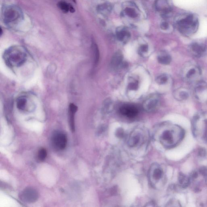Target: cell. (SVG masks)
Instances as JSON below:
<instances>
[{
    "instance_id": "6da1fadb",
    "label": "cell",
    "mask_w": 207,
    "mask_h": 207,
    "mask_svg": "<svg viewBox=\"0 0 207 207\" xmlns=\"http://www.w3.org/2000/svg\"><path fill=\"white\" fill-rule=\"evenodd\" d=\"M175 27L183 35L191 36L198 30L199 22L197 17L192 13H184L177 15L174 18Z\"/></svg>"
},
{
    "instance_id": "7a4b0ae2",
    "label": "cell",
    "mask_w": 207,
    "mask_h": 207,
    "mask_svg": "<svg viewBox=\"0 0 207 207\" xmlns=\"http://www.w3.org/2000/svg\"><path fill=\"white\" fill-rule=\"evenodd\" d=\"M3 58L7 66L10 67H18L26 62L28 54L24 47L13 46L6 50L3 53Z\"/></svg>"
},
{
    "instance_id": "3957f363",
    "label": "cell",
    "mask_w": 207,
    "mask_h": 207,
    "mask_svg": "<svg viewBox=\"0 0 207 207\" xmlns=\"http://www.w3.org/2000/svg\"><path fill=\"white\" fill-rule=\"evenodd\" d=\"M176 127L164 124L154 129L153 136L166 148H170L175 145V130Z\"/></svg>"
},
{
    "instance_id": "277c9868",
    "label": "cell",
    "mask_w": 207,
    "mask_h": 207,
    "mask_svg": "<svg viewBox=\"0 0 207 207\" xmlns=\"http://www.w3.org/2000/svg\"><path fill=\"white\" fill-rule=\"evenodd\" d=\"M202 71L199 66L194 63H187L182 70V78L187 83H193L199 81Z\"/></svg>"
},
{
    "instance_id": "5b68a950",
    "label": "cell",
    "mask_w": 207,
    "mask_h": 207,
    "mask_svg": "<svg viewBox=\"0 0 207 207\" xmlns=\"http://www.w3.org/2000/svg\"><path fill=\"white\" fill-rule=\"evenodd\" d=\"M164 175V172L160 165L157 163H153L151 165L148 171V177L152 187L155 189L160 187Z\"/></svg>"
},
{
    "instance_id": "8992f818",
    "label": "cell",
    "mask_w": 207,
    "mask_h": 207,
    "mask_svg": "<svg viewBox=\"0 0 207 207\" xmlns=\"http://www.w3.org/2000/svg\"><path fill=\"white\" fill-rule=\"evenodd\" d=\"M148 132L140 128L134 129L130 133L128 139V146L136 147L142 145L148 139Z\"/></svg>"
},
{
    "instance_id": "52a82bcc",
    "label": "cell",
    "mask_w": 207,
    "mask_h": 207,
    "mask_svg": "<svg viewBox=\"0 0 207 207\" xmlns=\"http://www.w3.org/2000/svg\"><path fill=\"white\" fill-rule=\"evenodd\" d=\"M22 13L18 8L15 7H7L3 14V19L7 24H13L21 20Z\"/></svg>"
},
{
    "instance_id": "ba28073f",
    "label": "cell",
    "mask_w": 207,
    "mask_h": 207,
    "mask_svg": "<svg viewBox=\"0 0 207 207\" xmlns=\"http://www.w3.org/2000/svg\"><path fill=\"white\" fill-rule=\"evenodd\" d=\"M67 135L62 132H55L51 138L52 147L57 151L64 150L67 146Z\"/></svg>"
},
{
    "instance_id": "9c48e42d",
    "label": "cell",
    "mask_w": 207,
    "mask_h": 207,
    "mask_svg": "<svg viewBox=\"0 0 207 207\" xmlns=\"http://www.w3.org/2000/svg\"><path fill=\"white\" fill-rule=\"evenodd\" d=\"M16 106L20 111L30 112L35 108V104L28 96L26 95L19 96L16 100Z\"/></svg>"
},
{
    "instance_id": "30bf717a",
    "label": "cell",
    "mask_w": 207,
    "mask_h": 207,
    "mask_svg": "<svg viewBox=\"0 0 207 207\" xmlns=\"http://www.w3.org/2000/svg\"><path fill=\"white\" fill-rule=\"evenodd\" d=\"M155 8L157 11L164 18L169 17L172 8L169 0H156Z\"/></svg>"
},
{
    "instance_id": "8fae6325",
    "label": "cell",
    "mask_w": 207,
    "mask_h": 207,
    "mask_svg": "<svg viewBox=\"0 0 207 207\" xmlns=\"http://www.w3.org/2000/svg\"><path fill=\"white\" fill-rule=\"evenodd\" d=\"M38 198V192L33 188H27L19 194V198L25 203H34L37 200Z\"/></svg>"
},
{
    "instance_id": "7c38bea8",
    "label": "cell",
    "mask_w": 207,
    "mask_h": 207,
    "mask_svg": "<svg viewBox=\"0 0 207 207\" xmlns=\"http://www.w3.org/2000/svg\"><path fill=\"white\" fill-rule=\"evenodd\" d=\"M160 101L158 96L153 95L148 97L144 101L143 107L146 111L152 112L157 110L159 107Z\"/></svg>"
},
{
    "instance_id": "4fadbf2b",
    "label": "cell",
    "mask_w": 207,
    "mask_h": 207,
    "mask_svg": "<svg viewBox=\"0 0 207 207\" xmlns=\"http://www.w3.org/2000/svg\"><path fill=\"white\" fill-rule=\"evenodd\" d=\"M123 14L130 18L134 19L137 18L140 15V12L134 3L128 2L123 5Z\"/></svg>"
},
{
    "instance_id": "5bb4252c",
    "label": "cell",
    "mask_w": 207,
    "mask_h": 207,
    "mask_svg": "<svg viewBox=\"0 0 207 207\" xmlns=\"http://www.w3.org/2000/svg\"><path fill=\"white\" fill-rule=\"evenodd\" d=\"M206 50V46L204 44L199 42L193 43L189 47L190 53L197 58L204 56Z\"/></svg>"
},
{
    "instance_id": "9a60e30c",
    "label": "cell",
    "mask_w": 207,
    "mask_h": 207,
    "mask_svg": "<svg viewBox=\"0 0 207 207\" xmlns=\"http://www.w3.org/2000/svg\"><path fill=\"white\" fill-rule=\"evenodd\" d=\"M120 113L123 116L128 118H134L139 114V109L134 105L131 104H125L120 108Z\"/></svg>"
},
{
    "instance_id": "2e32d148",
    "label": "cell",
    "mask_w": 207,
    "mask_h": 207,
    "mask_svg": "<svg viewBox=\"0 0 207 207\" xmlns=\"http://www.w3.org/2000/svg\"><path fill=\"white\" fill-rule=\"evenodd\" d=\"M116 34L118 40L124 43L128 42L131 37L130 32L126 27H118L116 29Z\"/></svg>"
},
{
    "instance_id": "e0dca14e",
    "label": "cell",
    "mask_w": 207,
    "mask_h": 207,
    "mask_svg": "<svg viewBox=\"0 0 207 207\" xmlns=\"http://www.w3.org/2000/svg\"><path fill=\"white\" fill-rule=\"evenodd\" d=\"M123 56L121 52H116L112 58L111 66L113 69L117 70L123 66Z\"/></svg>"
},
{
    "instance_id": "ac0fdd59",
    "label": "cell",
    "mask_w": 207,
    "mask_h": 207,
    "mask_svg": "<svg viewBox=\"0 0 207 207\" xmlns=\"http://www.w3.org/2000/svg\"><path fill=\"white\" fill-rule=\"evenodd\" d=\"M78 108L77 106L74 104L71 103L69 106V122L70 128L72 132L75 131V114L77 112Z\"/></svg>"
},
{
    "instance_id": "d6986e66",
    "label": "cell",
    "mask_w": 207,
    "mask_h": 207,
    "mask_svg": "<svg viewBox=\"0 0 207 207\" xmlns=\"http://www.w3.org/2000/svg\"><path fill=\"white\" fill-rule=\"evenodd\" d=\"M113 7L109 3H104L100 5L97 8V11L101 15L104 16H107L111 13Z\"/></svg>"
},
{
    "instance_id": "ffe728a7",
    "label": "cell",
    "mask_w": 207,
    "mask_h": 207,
    "mask_svg": "<svg viewBox=\"0 0 207 207\" xmlns=\"http://www.w3.org/2000/svg\"><path fill=\"white\" fill-rule=\"evenodd\" d=\"M157 59L159 63L163 65H168L172 61V58L167 52H160L158 55Z\"/></svg>"
},
{
    "instance_id": "44dd1931",
    "label": "cell",
    "mask_w": 207,
    "mask_h": 207,
    "mask_svg": "<svg viewBox=\"0 0 207 207\" xmlns=\"http://www.w3.org/2000/svg\"><path fill=\"white\" fill-rule=\"evenodd\" d=\"M57 6L64 13H67L68 12L73 13L75 12V9L72 5L65 1H61L58 2Z\"/></svg>"
},
{
    "instance_id": "7402d4cb",
    "label": "cell",
    "mask_w": 207,
    "mask_h": 207,
    "mask_svg": "<svg viewBox=\"0 0 207 207\" xmlns=\"http://www.w3.org/2000/svg\"><path fill=\"white\" fill-rule=\"evenodd\" d=\"M175 98L178 100L181 101L187 99L189 97V92L183 88H180L174 92Z\"/></svg>"
},
{
    "instance_id": "603a6c76",
    "label": "cell",
    "mask_w": 207,
    "mask_h": 207,
    "mask_svg": "<svg viewBox=\"0 0 207 207\" xmlns=\"http://www.w3.org/2000/svg\"><path fill=\"white\" fill-rule=\"evenodd\" d=\"M178 180L180 185L183 188L188 187L189 184V178L182 173H179L178 175Z\"/></svg>"
},
{
    "instance_id": "cb8c5ba5",
    "label": "cell",
    "mask_w": 207,
    "mask_h": 207,
    "mask_svg": "<svg viewBox=\"0 0 207 207\" xmlns=\"http://www.w3.org/2000/svg\"><path fill=\"white\" fill-rule=\"evenodd\" d=\"M169 80V77L166 74H162L158 76L156 79V81L157 84L160 85H164L167 84Z\"/></svg>"
},
{
    "instance_id": "d4e9b609",
    "label": "cell",
    "mask_w": 207,
    "mask_h": 207,
    "mask_svg": "<svg viewBox=\"0 0 207 207\" xmlns=\"http://www.w3.org/2000/svg\"><path fill=\"white\" fill-rule=\"evenodd\" d=\"M47 151L46 148H40L38 151L37 158L38 160L40 161H43L46 159L47 156Z\"/></svg>"
},
{
    "instance_id": "484cf974",
    "label": "cell",
    "mask_w": 207,
    "mask_h": 207,
    "mask_svg": "<svg viewBox=\"0 0 207 207\" xmlns=\"http://www.w3.org/2000/svg\"><path fill=\"white\" fill-rule=\"evenodd\" d=\"M148 46L147 44H142L139 47L138 52L140 56H144L148 53Z\"/></svg>"
},
{
    "instance_id": "4316f807",
    "label": "cell",
    "mask_w": 207,
    "mask_h": 207,
    "mask_svg": "<svg viewBox=\"0 0 207 207\" xmlns=\"http://www.w3.org/2000/svg\"><path fill=\"white\" fill-rule=\"evenodd\" d=\"M139 82L137 80H135L129 82L128 85V88L130 90H136L139 88Z\"/></svg>"
},
{
    "instance_id": "83f0119b",
    "label": "cell",
    "mask_w": 207,
    "mask_h": 207,
    "mask_svg": "<svg viewBox=\"0 0 207 207\" xmlns=\"http://www.w3.org/2000/svg\"><path fill=\"white\" fill-rule=\"evenodd\" d=\"M113 107V103L111 100L107 99L105 100L103 104V109L106 112L109 111L111 110V108Z\"/></svg>"
},
{
    "instance_id": "f1b7e54d",
    "label": "cell",
    "mask_w": 207,
    "mask_h": 207,
    "mask_svg": "<svg viewBox=\"0 0 207 207\" xmlns=\"http://www.w3.org/2000/svg\"><path fill=\"white\" fill-rule=\"evenodd\" d=\"M92 48L95 54V63H97V62H98L99 59V53L98 49L95 43L92 44Z\"/></svg>"
},
{
    "instance_id": "f546056e",
    "label": "cell",
    "mask_w": 207,
    "mask_h": 207,
    "mask_svg": "<svg viewBox=\"0 0 207 207\" xmlns=\"http://www.w3.org/2000/svg\"><path fill=\"white\" fill-rule=\"evenodd\" d=\"M199 172L203 177H207V167L203 166L199 169Z\"/></svg>"
},
{
    "instance_id": "4dcf8cb0",
    "label": "cell",
    "mask_w": 207,
    "mask_h": 207,
    "mask_svg": "<svg viewBox=\"0 0 207 207\" xmlns=\"http://www.w3.org/2000/svg\"><path fill=\"white\" fill-rule=\"evenodd\" d=\"M198 155L201 157H204L206 154V151L204 148H201L199 149L198 151Z\"/></svg>"
},
{
    "instance_id": "1f68e13d",
    "label": "cell",
    "mask_w": 207,
    "mask_h": 207,
    "mask_svg": "<svg viewBox=\"0 0 207 207\" xmlns=\"http://www.w3.org/2000/svg\"><path fill=\"white\" fill-rule=\"evenodd\" d=\"M169 27V25L168 22H165V21L162 22L161 24V28L163 30H166L168 29Z\"/></svg>"
},
{
    "instance_id": "d6a6232c",
    "label": "cell",
    "mask_w": 207,
    "mask_h": 207,
    "mask_svg": "<svg viewBox=\"0 0 207 207\" xmlns=\"http://www.w3.org/2000/svg\"><path fill=\"white\" fill-rule=\"evenodd\" d=\"M198 177V173L196 171H193L190 174V178L193 179H196Z\"/></svg>"
},
{
    "instance_id": "836d02e7",
    "label": "cell",
    "mask_w": 207,
    "mask_h": 207,
    "mask_svg": "<svg viewBox=\"0 0 207 207\" xmlns=\"http://www.w3.org/2000/svg\"><path fill=\"white\" fill-rule=\"evenodd\" d=\"M205 139L207 140V119L205 120Z\"/></svg>"
},
{
    "instance_id": "e575fe53",
    "label": "cell",
    "mask_w": 207,
    "mask_h": 207,
    "mask_svg": "<svg viewBox=\"0 0 207 207\" xmlns=\"http://www.w3.org/2000/svg\"><path fill=\"white\" fill-rule=\"evenodd\" d=\"M71 1H72L74 3H76V0H71Z\"/></svg>"
},
{
    "instance_id": "d590c367",
    "label": "cell",
    "mask_w": 207,
    "mask_h": 207,
    "mask_svg": "<svg viewBox=\"0 0 207 207\" xmlns=\"http://www.w3.org/2000/svg\"><path fill=\"white\" fill-rule=\"evenodd\" d=\"M2 28H1V35H2Z\"/></svg>"
}]
</instances>
